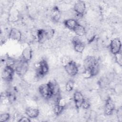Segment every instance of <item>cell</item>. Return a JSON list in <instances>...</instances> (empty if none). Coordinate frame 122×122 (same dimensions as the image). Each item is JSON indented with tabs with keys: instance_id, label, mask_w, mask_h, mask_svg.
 Listing matches in <instances>:
<instances>
[{
	"instance_id": "d6986e66",
	"label": "cell",
	"mask_w": 122,
	"mask_h": 122,
	"mask_svg": "<svg viewBox=\"0 0 122 122\" xmlns=\"http://www.w3.org/2000/svg\"><path fill=\"white\" fill-rule=\"evenodd\" d=\"M64 109H65V107L60 106L58 104H56L54 105V107L53 108V112L54 114H55L57 115H60L61 113V112H62V111L64 110Z\"/></svg>"
},
{
	"instance_id": "603a6c76",
	"label": "cell",
	"mask_w": 122,
	"mask_h": 122,
	"mask_svg": "<svg viewBox=\"0 0 122 122\" xmlns=\"http://www.w3.org/2000/svg\"><path fill=\"white\" fill-rule=\"evenodd\" d=\"M10 118V115L8 113H3L0 115V122H6L8 121Z\"/></svg>"
},
{
	"instance_id": "ba28073f",
	"label": "cell",
	"mask_w": 122,
	"mask_h": 122,
	"mask_svg": "<svg viewBox=\"0 0 122 122\" xmlns=\"http://www.w3.org/2000/svg\"><path fill=\"white\" fill-rule=\"evenodd\" d=\"M72 44L75 51L79 53H82L85 49V44L78 37H74L72 40Z\"/></svg>"
},
{
	"instance_id": "9c48e42d",
	"label": "cell",
	"mask_w": 122,
	"mask_h": 122,
	"mask_svg": "<svg viewBox=\"0 0 122 122\" xmlns=\"http://www.w3.org/2000/svg\"><path fill=\"white\" fill-rule=\"evenodd\" d=\"M73 10L77 15L82 16L83 15L86 10V4L85 2L81 0L76 1L74 5Z\"/></svg>"
},
{
	"instance_id": "7402d4cb",
	"label": "cell",
	"mask_w": 122,
	"mask_h": 122,
	"mask_svg": "<svg viewBox=\"0 0 122 122\" xmlns=\"http://www.w3.org/2000/svg\"><path fill=\"white\" fill-rule=\"evenodd\" d=\"M5 62L6 64V66H8L13 67V66L16 64V61H15V60L10 57H8L6 59Z\"/></svg>"
},
{
	"instance_id": "e0dca14e",
	"label": "cell",
	"mask_w": 122,
	"mask_h": 122,
	"mask_svg": "<svg viewBox=\"0 0 122 122\" xmlns=\"http://www.w3.org/2000/svg\"><path fill=\"white\" fill-rule=\"evenodd\" d=\"M51 16L54 22H58L60 20L61 17V13L58 7H54L52 8L51 12Z\"/></svg>"
},
{
	"instance_id": "7c38bea8",
	"label": "cell",
	"mask_w": 122,
	"mask_h": 122,
	"mask_svg": "<svg viewBox=\"0 0 122 122\" xmlns=\"http://www.w3.org/2000/svg\"><path fill=\"white\" fill-rule=\"evenodd\" d=\"M22 37V34L20 31L16 28L11 29L9 33V38L13 41H20L21 40Z\"/></svg>"
},
{
	"instance_id": "8992f818",
	"label": "cell",
	"mask_w": 122,
	"mask_h": 122,
	"mask_svg": "<svg viewBox=\"0 0 122 122\" xmlns=\"http://www.w3.org/2000/svg\"><path fill=\"white\" fill-rule=\"evenodd\" d=\"M15 72V69L12 67L6 66L2 72V78L5 81H10L12 80Z\"/></svg>"
},
{
	"instance_id": "2e32d148",
	"label": "cell",
	"mask_w": 122,
	"mask_h": 122,
	"mask_svg": "<svg viewBox=\"0 0 122 122\" xmlns=\"http://www.w3.org/2000/svg\"><path fill=\"white\" fill-rule=\"evenodd\" d=\"M21 60L24 61L28 62L32 57V51L29 47L24 48L21 53Z\"/></svg>"
},
{
	"instance_id": "5bb4252c",
	"label": "cell",
	"mask_w": 122,
	"mask_h": 122,
	"mask_svg": "<svg viewBox=\"0 0 122 122\" xmlns=\"http://www.w3.org/2000/svg\"><path fill=\"white\" fill-rule=\"evenodd\" d=\"M64 26L68 29L73 30L76 26L78 24L76 20L72 18H69L65 19L63 22Z\"/></svg>"
},
{
	"instance_id": "3957f363",
	"label": "cell",
	"mask_w": 122,
	"mask_h": 122,
	"mask_svg": "<svg viewBox=\"0 0 122 122\" xmlns=\"http://www.w3.org/2000/svg\"><path fill=\"white\" fill-rule=\"evenodd\" d=\"M37 67V75L38 76H44L49 71V66L45 60H42L38 63Z\"/></svg>"
},
{
	"instance_id": "277c9868",
	"label": "cell",
	"mask_w": 122,
	"mask_h": 122,
	"mask_svg": "<svg viewBox=\"0 0 122 122\" xmlns=\"http://www.w3.org/2000/svg\"><path fill=\"white\" fill-rule=\"evenodd\" d=\"M28 62L21 60L16 65L15 72L20 76H24L28 71Z\"/></svg>"
},
{
	"instance_id": "9a60e30c",
	"label": "cell",
	"mask_w": 122,
	"mask_h": 122,
	"mask_svg": "<svg viewBox=\"0 0 122 122\" xmlns=\"http://www.w3.org/2000/svg\"><path fill=\"white\" fill-rule=\"evenodd\" d=\"M36 37L38 39V42L41 43H42L48 40L46 30H45L40 29L37 30Z\"/></svg>"
},
{
	"instance_id": "8fae6325",
	"label": "cell",
	"mask_w": 122,
	"mask_h": 122,
	"mask_svg": "<svg viewBox=\"0 0 122 122\" xmlns=\"http://www.w3.org/2000/svg\"><path fill=\"white\" fill-rule=\"evenodd\" d=\"M98 63V61L95 57L92 56H88L83 61L84 70H89Z\"/></svg>"
},
{
	"instance_id": "30bf717a",
	"label": "cell",
	"mask_w": 122,
	"mask_h": 122,
	"mask_svg": "<svg viewBox=\"0 0 122 122\" xmlns=\"http://www.w3.org/2000/svg\"><path fill=\"white\" fill-rule=\"evenodd\" d=\"M73 96L75 106L78 109L81 108L85 99L84 95L81 92L76 91L73 93Z\"/></svg>"
},
{
	"instance_id": "484cf974",
	"label": "cell",
	"mask_w": 122,
	"mask_h": 122,
	"mask_svg": "<svg viewBox=\"0 0 122 122\" xmlns=\"http://www.w3.org/2000/svg\"><path fill=\"white\" fill-rule=\"evenodd\" d=\"M30 118H29L28 116L25 117V116H23L21 117L19 120L18 122H30Z\"/></svg>"
},
{
	"instance_id": "ac0fdd59",
	"label": "cell",
	"mask_w": 122,
	"mask_h": 122,
	"mask_svg": "<svg viewBox=\"0 0 122 122\" xmlns=\"http://www.w3.org/2000/svg\"><path fill=\"white\" fill-rule=\"evenodd\" d=\"M74 33L78 37H82L85 35L86 33V30L85 27L78 24L76 27L73 30Z\"/></svg>"
},
{
	"instance_id": "44dd1931",
	"label": "cell",
	"mask_w": 122,
	"mask_h": 122,
	"mask_svg": "<svg viewBox=\"0 0 122 122\" xmlns=\"http://www.w3.org/2000/svg\"><path fill=\"white\" fill-rule=\"evenodd\" d=\"M115 56V60L117 63L120 65V66H122V52H120L114 55Z\"/></svg>"
},
{
	"instance_id": "52a82bcc",
	"label": "cell",
	"mask_w": 122,
	"mask_h": 122,
	"mask_svg": "<svg viewBox=\"0 0 122 122\" xmlns=\"http://www.w3.org/2000/svg\"><path fill=\"white\" fill-rule=\"evenodd\" d=\"M115 110V103L111 97H108L104 105V113L107 115H111Z\"/></svg>"
},
{
	"instance_id": "7a4b0ae2",
	"label": "cell",
	"mask_w": 122,
	"mask_h": 122,
	"mask_svg": "<svg viewBox=\"0 0 122 122\" xmlns=\"http://www.w3.org/2000/svg\"><path fill=\"white\" fill-rule=\"evenodd\" d=\"M64 70L66 73L70 76H74L79 72V67L75 62L71 61L64 66Z\"/></svg>"
},
{
	"instance_id": "5b68a950",
	"label": "cell",
	"mask_w": 122,
	"mask_h": 122,
	"mask_svg": "<svg viewBox=\"0 0 122 122\" xmlns=\"http://www.w3.org/2000/svg\"><path fill=\"white\" fill-rule=\"evenodd\" d=\"M122 44L119 38L112 39L110 44V50L112 53L115 55L121 51Z\"/></svg>"
},
{
	"instance_id": "ffe728a7",
	"label": "cell",
	"mask_w": 122,
	"mask_h": 122,
	"mask_svg": "<svg viewBox=\"0 0 122 122\" xmlns=\"http://www.w3.org/2000/svg\"><path fill=\"white\" fill-rule=\"evenodd\" d=\"M74 85V84L72 81H71V80L68 81L65 85V89L66 91L68 92H71L73 89Z\"/></svg>"
},
{
	"instance_id": "4fadbf2b",
	"label": "cell",
	"mask_w": 122,
	"mask_h": 122,
	"mask_svg": "<svg viewBox=\"0 0 122 122\" xmlns=\"http://www.w3.org/2000/svg\"><path fill=\"white\" fill-rule=\"evenodd\" d=\"M25 114L30 118H36L40 114V110L33 107H29L25 111Z\"/></svg>"
},
{
	"instance_id": "d4e9b609",
	"label": "cell",
	"mask_w": 122,
	"mask_h": 122,
	"mask_svg": "<svg viewBox=\"0 0 122 122\" xmlns=\"http://www.w3.org/2000/svg\"><path fill=\"white\" fill-rule=\"evenodd\" d=\"M61 63L64 66L66 64H67L68 62H69L71 60H70L69 57L67 56H64L61 59Z\"/></svg>"
},
{
	"instance_id": "cb8c5ba5",
	"label": "cell",
	"mask_w": 122,
	"mask_h": 122,
	"mask_svg": "<svg viewBox=\"0 0 122 122\" xmlns=\"http://www.w3.org/2000/svg\"><path fill=\"white\" fill-rule=\"evenodd\" d=\"M91 106L90 101L86 99H84V100L82 104L81 107L84 109H88Z\"/></svg>"
},
{
	"instance_id": "6da1fadb",
	"label": "cell",
	"mask_w": 122,
	"mask_h": 122,
	"mask_svg": "<svg viewBox=\"0 0 122 122\" xmlns=\"http://www.w3.org/2000/svg\"><path fill=\"white\" fill-rule=\"evenodd\" d=\"M38 91L41 97L48 100L52 95L51 83V81L48 83L42 84L38 88Z\"/></svg>"
}]
</instances>
